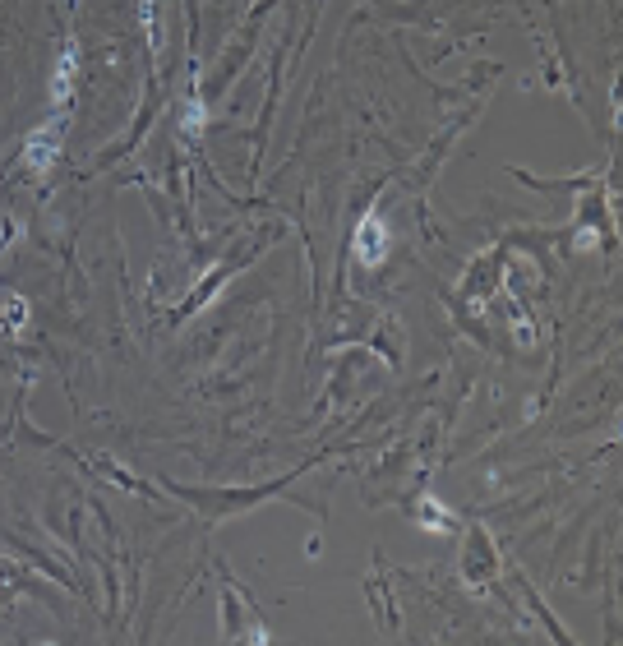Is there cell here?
I'll use <instances>...</instances> for the list:
<instances>
[{"instance_id":"cell-5","label":"cell","mask_w":623,"mask_h":646,"mask_svg":"<svg viewBox=\"0 0 623 646\" xmlns=\"http://www.w3.org/2000/svg\"><path fill=\"white\" fill-rule=\"evenodd\" d=\"M204 125H208V111H204V102H199V97L180 102V130L194 139V134H204Z\"/></svg>"},{"instance_id":"cell-2","label":"cell","mask_w":623,"mask_h":646,"mask_svg":"<svg viewBox=\"0 0 623 646\" xmlns=\"http://www.w3.org/2000/svg\"><path fill=\"white\" fill-rule=\"evenodd\" d=\"M388 250H393V231H388V222L379 213H365L360 217V227H356V236H351V254H356V264L379 268L388 259Z\"/></svg>"},{"instance_id":"cell-6","label":"cell","mask_w":623,"mask_h":646,"mask_svg":"<svg viewBox=\"0 0 623 646\" xmlns=\"http://www.w3.org/2000/svg\"><path fill=\"white\" fill-rule=\"evenodd\" d=\"M425 527H434V531H448V527H453V522H448V508L439 513V503L425 499Z\"/></svg>"},{"instance_id":"cell-1","label":"cell","mask_w":623,"mask_h":646,"mask_svg":"<svg viewBox=\"0 0 623 646\" xmlns=\"http://www.w3.org/2000/svg\"><path fill=\"white\" fill-rule=\"evenodd\" d=\"M60 134H65V111H56V116L47 120V125H37L33 134L24 139V167L37 171V176H47L51 167H56L60 157Z\"/></svg>"},{"instance_id":"cell-4","label":"cell","mask_w":623,"mask_h":646,"mask_svg":"<svg viewBox=\"0 0 623 646\" xmlns=\"http://www.w3.org/2000/svg\"><path fill=\"white\" fill-rule=\"evenodd\" d=\"M24 323H28L24 296H14V291H0V328H5V333H19Z\"/></svg>"},{"instance_id":"cell-3","label":"cell","mask_w":623,"mask_h":646,"mask_svg":"<svg viewBox=\"0 0 623 646\" xmlns=\"http://www.w3.org/2000/svg\"><path fill=\"white\" fill-rule=\"evenodd\" d=\"M74 74H79V47H65L60 51V60H56V79H51V107H65V102H70L74 97Z\"/></svg>"}]
</instances>
